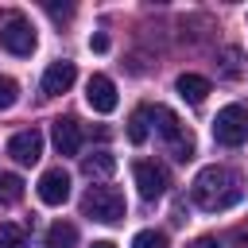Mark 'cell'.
<instances>
[{
  "instance_id": "obj_1",
  "label": "cell",
  "mask_w": 248,
  "mask_h": 248,
  "mask_svg": "<svg viewBox=\"0 0 248 248\" xmlns=\"http://www.w3.org/2000/svg\"><path fill=\"white\" fill-rule=\"evenodd\" d=\"M240 194H244V186H240L236 170H229V167H221V163L202 167V170H198V178H194V186H190L194 205H198V209H209V213L236 205V202H240Z\"/></svg>"
},
{
  "instance_id": "obj_2",
  "label": "cell",
  "mask_w": 248,
  "mask_h": 248,
  "mask_svg": "<svg viewBox=\"0 0 248 248\" xmlns=\"http://www.w3.org/2000/svg\"><path fill=\"white\" fill-rule=\"evenodd\" d=\"M143 112H147V120L155 124V132L167 140L170 155H174L178 163H186V159L194 155V140H190V132L182 128V120H178L167 105H143Z\"/></svg>"
},
{
  "instance_id": "obj_3",
  "label": "cell",
  "mask_w": 248,
  "mask_h": 248,
  "mask_svg": "<svg viewBox=\"0 0 248 248\" xmlns=\"http://www.w3.org/2000/svg\"><path fill=\"white\" fill-rule=\"evenodd\" d=\"M0 46L8 54H16V58H27L35 50V27H31V19L23 12H16V8L0 12Z\"/></svg>"
},
{
  "instance_id": "obj_4",
  "label": "cell",
  "mask_w": 248,
  "mask_h": 248,
  "mask_svg": "<svg viewBox=\"0 0 248 248\" xmlns=\"http://www.w3.org/2000/svg\"><path fill=\"white\" fill-rule=\"evenodd\" d=\"M81 213L89 221L116 225V221H124V194L116 186H89L85 198H81Z\"/></svg>"
},
{
  "instance_id": "obj_5",
  "label": "cell",
  "mask_w": 248,
  "mask_h": 248,
  "mask_svg": "<svg viewBox=\"0 0 248 248\" xmlns=\"http://www.w3.org/2000/svg\"><path fill=\"white\" fill-rule=\"evenodd\" d=\"M213 140L225 147H240L248 140V108L244 105H225L213 116Z\"/></svg>"
},
{
  "instance_id": "obj_6",
  "label": "cell",
  "mask_w": 248,
  "mask_h": 248,
  "mask_svg": "<svg viewBox=\"0 0 248 248\" xmlns=\"http://www.w3.org/2000/svg\"><path fill=\"white\" fill-rule=\"evenodd\" d=\"M132 178H136V186H140V198H147V202L163 198V194H167V186H170L167 167H163V163H151V159L132 163Z\"/></svg>"
},
{
  "instance_id": "obj_7",
  "label": "cell",
  "mask_w": 248,
  "mask_h": 248,
  "mask_svg": "<svg viewBox=\"0 0 248 248\" xmlns=\"http://www.w3.org/2000/svg\"><path fill=\"white\" fill-rule=\"evenodd\" d=\"M8 155L19 163V167H35L43 159V132L39 128H23L8 140Z\"/></svg>"
},
{
  "instance_id": "obj_8",
  "label": "cell",
  "mask_w": 248,
  "mask_h": 248,
  "mask_svg": "<svg viewBox=\"0 0 248 248\" xmlns=\"http://www.w3.org/2000/svg\"><path fill=\"white\" fill-rule=\"evenodd\" d=\"M85 101H89L93 112H112V108H116V85H112V78L93 74V78L85 81Z\"/></svg>"
},
{
  "instance_id": "obj_9",
  "label": "cell",
  "mask_w": 248,
  "mask_h": 248,
  "mask_svg": "<svg viewBox=\"0 0 248 248\" xmlns=\"http://www.w3.org/2000/svg\"><path fill=\"white\" fill-rule=\"evenodd\" d=\"M50 140H54V151L58 155H78L81 151V128L74 116H58L50 124Z\"/></svg>"
},
{
  "instance_id": "obj_10",
  "label": "cell",
  "mask_w": 248,
  "mask_h": 248,
  "mask_svg": "<svg viewBox=\"0 0 248 248\" xmlns=\"http://www.w3.org/2000/svg\"><path fill=\"white\" fill-rule=\"evenodd\" d=\"M66 198H70V174H66L62 167L43 170V178H39V202H46V205H62Z\"/></svg>"
},
{
  "instance_id": "obj_11",
  "label": "cell",
  "mask_w": 248,
  "mask_h": 248,
  "mask_svg": "<svg viewBox=\"0 0 248 248\" xmlns=\"http://www.w3.org/2000/svg\"><path fill=\"white\" fill-rule=\"evenodd\" d=\"M74 78H78V66L74 62H50L46 66V74H43V93L46 97H58V93H66L70 85H74Z\"/></svg>"
},
{
  "instance_id": "obj_12",
  "label": "cell",
  "mask_w": 248,
  "mask_h": 248,
  "mask_svg": "<svg viewBox=\"0 0 248 248\" xmlns=\"http://www.w3.org/2000/svg\"><path fill=\"white\" fill-rule=\"evenodd\" d=\"M174 89H178V97H182V101L202 105V101H205V93H209V78H202V74H178Z\"/></svg>"
},
{
  "instance_id": "obj_13",
  "label": "cell",
  "mask_w": 248,
  "mask_h": 248,
  "mask_svg": "<svg viewBox=\"0 0 248 248\" xmlns=\"http://www.w3.org/2000/svg\"><path fill=\"white\" fill-rule=\"evenodd\" d=\"M81 170H85V178H108L116 170V155L112 151H93V155L81 159Z\"/></svg>"
},
{
  "instance_id": "obj_14",
  "label": "cell",
  "mask_w": 248,
  "mask_h": 248,
  "mask_svg": "<svg viewBox=\"0 0 248 248\" xmlns=\"http://www.w3.org/2000/svg\"><path fill=\"white\" fill-rule=\"evenodd\" d=\"M78 244V225L70 221H54L46 229V248H74Z\"/></svg>"
},
{
  "instance_id": "obj_15",
  "label": "cell",
  "mask_w": 248,
  "mask_h": 248,
  "mask_svg": "<svg viewBox=\"0 0 248 248\" xmlns=\"http://www.w3.org/2000/svg\"><path fill=\"white\" fill-rule=\"evenodd\" d=\"M23 198V178L19 174H0V205H16Z\"/></svg>"
},
{
  "instance_id": "obj_16",
  "label": "cell",
  "mask_w": 248,
  "mask_h": 248,
  "mask_svg": "<svg viewBox=\"0 0 248 248\" xmlns=\"http://www.w3.org/2000/svg\"><path fill=\"white\" fill-rule=\"evenodd\" d=\"M0 248H27V232L12 221H0Z\"/></svg>"
},
{
  "instance_id": "obj_17",
  "label": "cell",
  "mask_w": 248,
  "mask_h": 248,
  "mask_svg": "<svg viewBox=\"0 0 248 248\" xmlns=\"http://www.w3.org/2000/svg\"><path fill=\"white\" fill-rule=\"evenodd\" d=\"M240 62H244V50L240 46H225L221 50V78H236L240 74Z\"/></svg>"
},
{
  "instance_id": "obj_18",
  "label": "cell",
  "mask_w": 248,
  "mask_h": 248,
  "mask_svg": "<svg viewBox=\"0 0 248 248\" xmlns=\"http://www.w3.org/2000/svg\"><path fill=\"white\" fill-rule=\"evenodd\" d=\"M128 140H132V143H143V140H147V112H143V108H136V112L128 116Z\"/></svg>"
},
{
  "instance_id": "obj_19",
  "label": "cell",
  "mask_w": 248,
  "mask_h": 248,
  "mask_svg": "<svg viewBox=\"0 0 248 248\" xmlns=\"http://www.w3.org/2000/svg\"><path fill=\"white\" fill-rule=\"evenodd\" d=\"M132 248H167V232H159V229H143V232L132 236Z\"/></svg>"
},
{
  "instance_id": "obj_20",
  "label": "cell",
  "mask_w": 248,
  "mask_h": 248,
  "mask_svg": "<svg viewBox=\"0 0 248 248\" xmlns=\"http://www.w3.org/2000/svg\"><path fill=\"white\" fill-rule=\"evenodd\" d=\"M16 101H19V85H16L12 78H4V74H0V112H4V108H12Z\"/></svg>"
},
{
  "instance_id": "obj_21",
  "label": "cell",
  "mask_w": 248,
  "mask_h": 248,
  "mask_svg": "<svg viewBox=\"0 0 248 248\" xmlns=\"http://www.w3.org/2000/svg\"><path fill=\"white\" fill-rule=\"evenodd\" d=\"M46 12H50L54 19H70V16H74V8H70V4H62V8H58V4H46Z\"/></svg>"
},
{
  "instance_id": "obj_22",
  "label": "cell",
  "mask_w": 248,
  "mask_h": 248,
  "mask_svg": "<svg viewBox=\"0 0 248 248\" xmlns=\"http://www.w3.org/2000/svg\"><path fill=\"white\" fill-rule=\"evenodd\" d=\"M89 46H93L97 54H105V50H108V35H93V39H89Z\"/></svg>"
},
{
  "instance_id": "obj_23",
  "label": "cell",
  "mask_w": 248,
  "mask_h": 248,
  "mask_svg": "<svg viewBox=\"0 0 248 248\" xmlns=\"http://www.w3.org/2000/svg\"><path fill=\"white\" fill-rule=\"evenodd\" d=\"M190 248H217V240H213V236H198Z\"/></svg>"
},
{
  "instance_id": "obj_24",
  "label": "cell",
  "mask_w": 248,
  "mask_h": 248,
  "mask_svg": "<svg viewBox=\"0 0 248 248\" xmlns=\"http://www.w3.org/2000/svg\"><path fill=\"white\" fill-rule=\"evenodd\" d=\"M89 248H116V244H112V240H93Z\"/></svg>"
},
{
  "instance_id": "obj_25",
  "label": "cell",
  "mask_w": 248,
  "mask_h": 248,
  "mask_svg": "<svg viewBox=\"0 0 248 248\" xmlns=\"http://www.w3.org/2000/svg\"><path fill=\"white\" fill-rule=\"evenodd\" d=\"M240 240H244V248H248V225H244V229H240Z\"/></svg>"
}]
</instances>
